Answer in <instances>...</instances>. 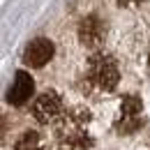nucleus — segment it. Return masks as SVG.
<instances>
[{
  "label": "nucleus",
  "instance_id": "nucleus-1",
  "mask_svg": "<svg viewBox=\"0 0 150 150\" xmlns=\"http://www.w3.org/2000/svg\"><path fill=\"white\" fill-rule=\"evenodd\" d=\"M86 76H88V83L93 88H97L99 93H111V90L118 88V81H120L118 62L109 53L97 51V53H93V56L88 58Z\"/></svg>",
  "mask_w": 150,
  "mask_h": 150
},
{
  "label": "nucleus",
  "instance_id": "nucleus-2",
  "mask_svg": "<svg viewBox=\"0 0 150 150\" xmlns=\"http://www.w3.org/2000/svg\"><path fill=\"white\" fill-rule=\"evenodd\" d=\"M86 120L88 115L83 118V113L76 118V115H65L58 125V143L62 150H90L93 148V139L86 129Z\"/></svg>",
  "mask_w": 150,
  "mask_h": 150
},
{
  "label": "nucleus",
  "instance_id": "nucleus-3",
  "mask_svg": "<svg viewBox=\"0 0 150 150\" xmlns=\"http://www.w3.org/2000/svg\"><path fill=\"white\" fill-rule=\"evenodd\" d=\"M62 111H65V104H62V97L56 90H46V93H42L33 102V115L42 125L58 122V118L62 115Z\"/></svg>",
  "mask_w": 150,
  "mask_h": 150
},
{
  "label": "nucleus",
  "instance_id": "nucleus-4",
  "mask_svg": "<svg viewBox=\"0 0 150 150\" xmlns=\"http://www.w3.org/2000/svg\"><path fill=\"white\" fill-rule=\"evenodd\" d=\"M106 39V23L99 19L97 14H88L79 23V42L86 49H97Z\"/></svg>",
  "mask_w": 150,
  "mask_h": 150
},
{
  "label": "nucleus",
  "instance_id": "nucleus-5",
  "mask_svg": "<svg viewBox=\"0 0 150 150\" xmlns=\"http://www.w3.org/2000/svg\"><path fill=\"white\" fill-rule=\"evenodd\" d=\"M53 53H56V46L49 37H35L23 51V62L33 69H42L46 62H51Z\"/></svg>",
  "mask_w": 150,
  "mask_h": 150
},
{
  "label": "nucleus",
  "instance_id": "nucleus-6",
  "mask_svg": "<svg viewBox=\"0 0 150 150\" xmlns=\"http://www.w3.org/2000/svg\"><path fill=\"white\" fill-rule=\"evenodd\" d=\"M33 90H35L33 76L28 74V72H23V69H19V72L14 74V81H12L9 93H7V102H9L12 106H23V104L33 97Z\"/></svg>",
  "mask_w": 150,
  "mask_h": 150
},
{
  "label": "nucleus",
  "instance_id": "nucleus-7",
  "mask_svg": "<svg viewBox=\"0 0 150 150\" xmlns=\"http://www.w3.org/2000/svg\"><path fill=\"white\" fill-rule=\"evenodd\" d=\"M14 150H46V146H44V141L37 132L28 129L14 141Z\"/></svg>",
  "mask_w": 150,
  "mask_h": 150
},
{
  "label": "nucleus",
  "instance_id": "nucleus-8",
  "mask_svg": "<svg viewBox=\"0 0 150 150\" xmlns=\"http://www.w3.org/2000/svg\"><path fill=\"white\" fill-rule=\"evenodd\" d=\"M120 7H136L139 2H143V0H115Z\"/></svg>",
  "mask_w": 150,
  "mask_h": 150
},
{
  "label": "nucleus",
  "instance_id": "nucleus-9",
  "mask_svg": "<svg viewBox=\"0 0 150 150\" xmlns=\"http://www.w3.org/2000/svg\"><path fill=\"white\" fill-rule=\"evenodd\" d=\"M148 67H150V56H148Z\"/></svg>",
  "mask_w": 150,
  "mask_h": 150
}]
</instances>
